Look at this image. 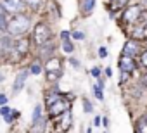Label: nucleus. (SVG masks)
Here are the masks:
<instances>
[{
	"instance_id": "obj_27",
	"label": "nucleus",
	"mask_w": 147,
	"mask_h": 133,
	"mask_svg": "<svg viewBox=\"0 0 147 133\" xmlns=\"http://www.w3.org/2000/svg\"><path fill=\"white\" fill-rule=\"evenodd\" d=\"M90 73H92V76H95V78H99V76H100V69H99V68H94Z\"/></svg>"
},
{
	"instance_id": "obj_13",
	"label": "nucleus",
	"mask_w": 147,
	"mask_h": 133,
	"mask_svg": "<svg viewBox=\"0 0 147 133\" xmlns=\"http://www.w3.org/2000/svg\"><path fill=\"white\" fill-rule=\"evenodd\" d=\"M94 5H95V0H83V5H82V11H83V14H85V16H88V14L92 12Z\"/></svg>"
},
{
	"instance_id": "obj_32",
	"label": "nucleus",
	"mask_w": 147,
	"mask_h": 133,
	"mask_svg": "<svg viewBox=\"0 0 147 133\" xmlns=\"http://www.w3.org/2000/svg\"><path fill=\"white\" fill-rule=\"evenodd\" d=\"M125 80H128V73H123L121 71V81H125Z\"/></svg>"
},
{
	"instance_id": "obj_24",
	"label": "nucleus",
	"mask_w": 147,
	"mask_h": 133,
	"mask_svg": "<svg viewBox=\"0 0 147 133\" xmlns=\"http://www.w3.org/2000/svg\"><path fill=\"white\" fill-rule=\"evenodd\" d=\"M140 64L144 66V68H147V50H145V52L140 55Z\"/></svg>"
},
{
	"instance_id": "obj_7",
	"label": "nucleus",
	"mask_w": 147,
	"mask_h": 133,
	"mask_svg": "<svg viewBox=\"0 0 147 133\" xmlns=\"http://www.w3.org/2000/svg\"><path fill=\"white\" fill-rule=\"evenodd\" d=\"M140 17V5H130L125 12H123V19L126 23H135Z\"/></svg>"
},
{
	"instance_id": "obj_33",
	"label": "nucleus",
	"mask_w": 147,
	"mask_h": 133,
	"mask_svg": "<svg viewBox=\"0 0 147 133\" xmlns=\"http://www.w3.org/2000/svg\"><path fill=\"white\" fill-rule=\"evenodd\" d=\"M102 124L107 128V126H109V119H107V118H104V119H102Z\"/></svg>"
},
{
	"instance_id": "obj_38",
	"label": "nucleus",
	"mask_w": 147,
	"mask_h": 133,
	"mask_svg": "<svg viewBox=\"0 0 147 133\" xmlns=\"http://www.w3.org/2000/svg\"><path fill=\"white\" fill-rule=\"evenodd\" d=\"M144 4H145V5H147V0H144Z\"/></svg>"
},
{
	"instance_id": "obj_37",
	"label": "nucleus",
	"mask_w": 147,
	"mask_h": 133,
	"mask_svg": "<svg viewBox=\"0 0 147 133\" xmlns=\"http://www.w3.org/2000/svg\"><path fill=\"white\" fill-rule=\"evenodd\" d=\"M87 133H92V130H90V128H88V130H87Z\"/></svg>"
},
{
	"instance_id": "obj_8",
	"label": "nucleus",
	"mask_w": 147,
	"mask_h": 133,
	"mask_svg": "<svg viewBox=\"0 0 147 133\" xmlns=\"http://www.w3.org/2000/svg\"><path fill=\"white\" fill-rule=\"evenodd\" d=\"M138 52H140V45H138V42H137V40H130V42H126V43H125V47H123V55L135 57Z\"/></svg>"
},
{
	"instance_id": "obj_3",
	"label": "nucleus",
	"mask_w": 147,
	"mask_h": 133,
	"mask_svg": "<svg viewBox=\"0 0 147 133\" xmlns=\"http://www.w3.org/2000/svg\"><path fill=\"white\" fill-rule=\"evenodd\" d=\"M43 69L47 73V80L49 81H57L61 76H62V60L59 57H50L45 66H43Z\"/></svg>"
},
{
	"instance_id": "obj_5",
	"label": "nucleus",
	"mask_w": 147,
	"mask_h": 133,
	"mask_svg": "<svg viewBox=\"0 0 147 133\" xmlns=\"http://www.w3.org/2000/svg\"><path fill=\"white\" fill-rule=\"evenodd\" d=\"M0 4L5 7L7 14H12V16L21 14V11H23V0H2Z\"/></svg>"
},
{
	"instance_id": "obj_34",
	"label": "nucleus",
	"mask_w": 147,
	"mask_h": 133,
	"mask_svg": "<svg viewBox=\"0 0 147 133\" xmlns=\"http://www.w3.org/2000/svg\"><path fill=\"white\" fill-rule=\"evenodd\" d=\"M113 2H114V4H118V5H121V4H125V2H126V0H113Z\"/></svg>"
},
{
	"instance_id": "obj_31",
	"label": "nucleus",
	"mask_w": 147,
	"mask_h": 133,
	"mask_svg": "<svg viewBox=\"0 0 147 133\" xmlns=\"http://www.w3.org/2000/svg\"><path fill=\"white\" fill-rule=\"evenodd\" d=\"M94 124H95V126L102 124V118H100V116H95V119H94Z\"/></svg>"
},
{
	"instance_id": "obj_16",
	"label": "nucleus",
	"mask_w": 147,
	"mask_h": 133,
	"mask_svg": "<svg viewBox=\"0 0 147 133\" xmlns=\"http://www.w3.org/2000/svg\"><path fill=\"white\" fill-rule=\"evenodd\" d=\"M33 128V133H43V130H45V119H40L38 123H35V124H31Z\"/></svg>"
},
{
	"instance_id": "obj_15",
	"label": "nucleus",
	"mask_w": 147,
	"mask_h": 133,
	"mask_svg": "<svg viewBox=\"0 0 147 133\" xmlns=\"http://www.w3.org/2000/svg\"><path fill=\"white\" fill-rule=\"evenodd\" d=\"M7 26H9L7 14H0V33H5L7 31Z\"/></svg>"
},
{
	"instance_id": "obj_28",
	"label": "nucleus",
	"mask_w": 147,
	"mask_h": 133,
	"mask_svg": "<svg viewBox=\"0 0 147 133\" xmlns=\"http://www.w3.org/2000/svg\"><path fill=\"white\" fill-rule=\"evenodd\" d=\"M69 36H71V35H69V31H62V33H61L62 42H64V40H69Z\"/></svg>"
},
{
	"instance_id": "obj_9",
	"label": "nucleus",
	"mask_w": 147,
	"mask_h": 133,
	"mask_svg": "<svg viewBox=\"0 0 147 133\" xmlns=\"http://www.w3.org/2000/svg\"><path fill=\"white\" fill-rule=\"evenodd\" d=\"M28 75H30V71H21V73H18V76H16V80H14V87H12V92H14V93H19V92L24 88Z\"/></svg>"
},
{
	"instance_id": "obj_23",
	"label": "nucleus",
	"mask_w": 147,
	"mask_h": 133,
	"mask_svg": "<svg viewBox=\"0 0 147 133\" xmlns=\"http://www.w3.org/2000/svg\"><path fill=\"white\" fill-rule=\"evenodd\" d=\"M94 93H95V97H97L99 100H104V93H102V88H99V87H94Z\"/></svg>"
},
{
	"instance_id": "obj_21",
	"label": "nucleus",
	"mask_w": 147,
	"mask_h": 133,
	"mask_svg": "<svg viewBox=\"0 0 147 133\" xmlns=\"http://www.w3.org/2000/svg\"><path fill=\"white\" fill-rule=\"evenodd\" d=\"M0 114H2L4 118H5V116H11V114H12V109H11L9 105H2V107H0Z\"/></svg>"
},
{
	"instance_id": "obj_12",
	"label": "nucleus",
	"mask_w": 147,
	"mask_h": 133,
	"mask_svg": "<svg viewBox=\"0 0 147 133\" xmlns=\"http://www.w3.org/2000/svg\"><path fill=\"white\" fill-rule=\"evenodd\" d=\"M69 126H71V114H69V111H66L64 118H62V124L59 126V131H66Z\"/></svg>"
},
{
	"instance_id": "obj_26",
	"label": "nucleus",
	"mask_w": 147,
	"mask_h": 133,
	"mask_svg": "<svg viewBox=\"0 0 147 133\" xmlns=\"http://www.w3.org/2000/svg\"><path fill=\"white\" fill-rule=\"evenodd\" d=\"M99 55H100L102 59L107 57V50H106V47H100V48H99Z\"/></svg>"
},
{
	"instance_id": "obj_36",
	"label": "nucleus",
	"mask_w": 147,
	"mask_h": 133,
	"mask_svg": "<svg viewBox=\"0 0 147 133\" xmlns=\"http://www.w3.org/2000/svg\"><path fill=\"white\" fill-rule=\"evenodd\" d=\"M0 81H4V76H2V75H0Z\"/></svg>"
},
{
	"instance_id": "obj_30",
	"label": "nucleus",
	"mask_w": 147,
	"mask_h": 133,
	"mask_svg": "<svg viewBox=\"0 0 147 133\" xmlns=\"http://www.w3.org/2000/svg\"><path fill=\"white\" fill-rule=\"evenodd\" d=\"M69 62H71V64H73V66H75V68H76V69H78V68H80V62H78V60H76V59H73V57H71V59H69Z\"/></svg>"
},
{
	"instance_id": "obj_6",
	"label": "nucleus",
	"mask_w": 147,
	"mask_h": 133,
	"mask_svg": "<svg viewBox=\"0 0 147 133\" xmlns=\"http://www.w3.org/2000/svg\"><path fill=\"white\" fill-rule=\"evenodd\" d=\"M118 66H119V69H121L123 73H131V71L137 68L133 57H128V55H121L119 60H118Z\"/></svg>"
},
{
	"instance_id": "obj_25",
	"label": "nucleus",
	"mask_w": 147,
	"mask_h": 133,
	"mask_svg": "<svg viewBox=\"0 0 147 133\" xmlns=\"http://www.w3.org/2000/svg\"><path fill=\"white\" fill-rule=\"evenodd\" d=\"M73 38H75V40H83L85 35H83L82 31H75V33H73Z\"/></svg>"
},
{
	"instance_id": "obj_22",
	"label": "nucleus",
	"mask_w": 147,
	"mask_h": 133,
	"mask_svg": "<svg viewBox=\"0 0 147 133\" xmlns=\"http://www.w3.org/2000/svg\"><path fill=\"white\" fill-rule=\"evenodd\" d=\"M83 111L85 112H92L94 111V107H92V104H90L88 99H83Z\"/></svg>"
},
{
	"instance_id": "obj_18",
	"label": "nucleus",
	"mask_w": 147,
	"mask_h": 133,
	"mask_svg": "<svg viewBox=\"0 0 147 133\" xmlns=\"http://www.w3.org/2000/svg\"><path fill=\"white\" fill-rule=\"evenodd\" d=\"M138 133H147V116L140 118V121H138Z\"/></svg>"
},
{
	"instance_id": "obj_35",
	"label": "nucleus",
	"mask_w": 147,
	"mask_h": 133,
	"mask_svg": "<svg viewBox=\"0 0 147 133\" xmlns=\"http://www.w3.org/2000/svg\"><path fill=\"white\" fill-rule=\"evenodd\" d=\"M97 87H99V88H102V87H104V81H102V80H99V83H97Z\"/></svg>"
},
{
	"instance_id": "obj_19",
	"label": "nucleus",
	"mask_w": 147,
	"mask_h": 133,
	"mask_svg": "<svg viewBox=\"0 0 147 133\" xmlns=\"http://www.w3.org/2000/svg\"><path fill=\"white\" fill-rule=\"evenodd\" d=\"M24 4L30 5L31 11H36V9L40 7V4H42V0H24Z\"/></svg>"
},
{
	"instance_id": "obj_1",
	"label": "nucleus",
	"mask_w": 147,
	"mask_h": 133,
	"mask_svg": "<svg viewBox=\"0 0 147 133\" xmlns=\"http://www.w3.org/2000/svg\"><path fill=\"white\" fill-rule=\"evenodd\" d=\"M30 17L24 16V14H16L9 19V26H7V31L9 35H14V36H19V35H24L28 30H30Z\"/></svg>"
},
{
	"instance_id": "obj_2",
	"label": "nucleus",
	"mask_w": 147,
	"mask_h": 133,
	"mask_svg": "<svg viewBox=\"0 0 147 133\" xmlns=\"http://www.w3.org/2000/svg\"><path fill=\"white\" fill-rule=\"evenodd\" d=\"M50 38H52V31H50V28H49L45 23H38V24L35 26V30H33V36H31L33 43L40 48V47L47 45V43L50 42Z\"/></svg>"
},
{
	"instance_id": "obj_29",
	"label": "nucleus",
	"mask_w": 147,
	"mask_h": 133,
	"mask_svg": "<svg viewBox=\"0 0 147 133\" xmlns=\"http://www.w3.org/2000/svg\"><path fill=\"white\" fill-rule=\"evenodd\" d=\"M5 104H7V95L2 93V95H0V105H5Z\"/></svg>"
},
{
	"instance_id": "obj_11",
	"label": "nucleus",
	"mask_w": 147,
	"mask_h": 133,
	"mask_svg": "<svg viewBox=\"0 0 147 133\" xmlns=\"http://www.w3.org/2000/svg\"><path fill=\"white\" fill-rule=\"evenodd\" d=\"M133 38H135V40H145V38H147V23L142 24V26H138V28L133 31Z\"/></svg>"
},
{
	"instance_id": "obj_14",
	"label": "nucleus",
	"mask_w": 147,
	"mask_h": 133,
	"mask_svg": "<svg viewBox=\"0 0 147 133\" xmlns=\"http://www.w3.org/2000/svg\"><path fill=\"white\" fill-rule=\"evenodd\" d=\"M40 119H42V105H35V109H33V114H31V124L38 123Z\"/></svg>"
},
{
	"instance_id": "obj_20",
	"label": "nucleus",
	"mask_w": 147,
	"mask_h": 133,
	"mask_svg": "<svg viewBox=\"0 0 147 133\" xmlns=\"http://www.w3.org/2000/svg\"><path fill=\"white\" fill-rule=\"evenodd\" d=\"M62 50H64L66 54H71L73 50H75V47H73V43H71L69 40H64V42H62Z\"/></svg>"
},
{
	"instance_id": "obj_17",
	"label": "nucleus",
	"mask_w": 147,
	"mask_h": 133,
	"mask_svg": "<svg viewBox=\"0 0 147 133\" xmlns=\"http://www.w3.org/2000/svg\"><path fill=\"white\" fill-rule=\"evenodd\" d=\"M42 71H43V66H42L40 62H33V64H31V68H30V73H31V75H36V76H38Z\"/></svg>"
},
{
	"instance_id": "obj_10",
	"label": "nucleus",
	"mask_w": 147,
	"mask_h": 133,
	"mask_svg": "<svg viewBox=\"0 0 147 133\" xmlns=\"http://www.w3.org/2000/svg\"><path fill=\"white\" fill-rule=\"evenodd\" d=\"M28 48H30V42H28V40H24V38L14 40V52H18V54H26Z\"/></svg>"
},
{
	"instance_id": "obj_4",
	"label": "nucleus",
	"mask_w": 147,
	"mask_h": 133,
	"mask_svg": "<svg viewBox=\"0 0 147 133\" xmlns=\"http://www.w3.org/2000/svg\"><path fill=\"white\" fill-rule=\"evenodd\" d=\"M47 109H49V116H50V118H55V116H61V114H64V112L69 109V104H67V102H66V100L61 97V99H57L54 104H50Z\"/></svg>"
}]
</instances>
